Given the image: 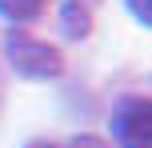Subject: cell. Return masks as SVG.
<instances>
[{
  "label": "cell",
  "instance_id": "cell-2",
  "mask_svg": "<svg viewBox=\"0 0 152 148\" xmlns=\"http://www.w3.org/2000/svg\"><path fill=\"white\" fill-rule=\"evenodd\" d=\"M112 132L124 148H152V100H124L112 116Z\"/></svg>",
  "mask_w": 152,
  "mask_h": 148
},
{
  "label": "cell",
  "instance_id": "cell-4",
  "mask_svg": "<svg viewBox=\"0 0 152 148\" xmlns=\"http://www.w3.org/2000/svg\"><path fill=\"white\" fill-rule=\"evenodd\" d=\"M64 32L68 36H84L88 32V12L80 8V0H68L64 4Z\"/></svg>",
  "mask_w": 152,
  "mask_h": 148
},
{
  "label": "cell",
  "instance_id": "cell-7",
  "mask_svg": "<svg viewBox=\"0 0 152 148\" xmlns=\"http://www.w3.org/2000/svg\"><path fill=\"white\" fill-rule=\"evenodd\" d=\"M28 148H56V144H40V140H36V144H28Z\"/></svg>",
  "mask_w": 152,
  "mask_h": 148
},
{
  "label": "cell",
  "instance_id": "cell-1",
  "mask_svg": "<svg viewBox=\"0 0 152 148\" xmlns=\"http://www.w3.org/2000/svg\"><path fill=\"white\" fill-rule=\"evenodd\" d=\"M8 60H12L16 72L36 76V80L64 72V56L56 52L48 40H36V36H28V32H8Z\"/></svg>",
  "mask_w": 152,
  "mask_h": 148
},
{
  "label": "cell",
  "instance_id": "cell-3",
  "mask_svg": "<svg viewBox=\"0 0 152 148\" xmlns=\"http://www.w3.org/2000/svg\"><path fill=\"white\" fill-rule=\"evenodd\" d=\"M44 12V0H0V16L4 20H32V16Z\"/></svg>",
  "mask_w": 152,
  "mask_h": 148
},
{
  "label": "cell",
  "instance_id": "cell-6",
  "mask_svg": "<svg viewBox=\"0 0 152 148\" xmlns=\"http://www.w3.org/2000/svg\"><path fill=\"white\" fill-rule=\"evenodd\" d=\"M68 148H108V144H104V140H96V136H76Z\"/></svg>",
  "mask_w": 152,
  "mask_h": 148
},
{
  "label": "cell",
  "instance_id": "cell-5",
  "mask_svg": "<svg viewBox=\"0 0 152 148\" xmlns=\"http://www.w3.org/2000/svg\"><path fill=\"white\" fill-rule=\"evenodd\" d=\"M128 12L136 16L140 24H148V28H152V0H128Z\"/></svg>",
  "mask_w": 152,
  "mask_h": 148
}]
</instances>
